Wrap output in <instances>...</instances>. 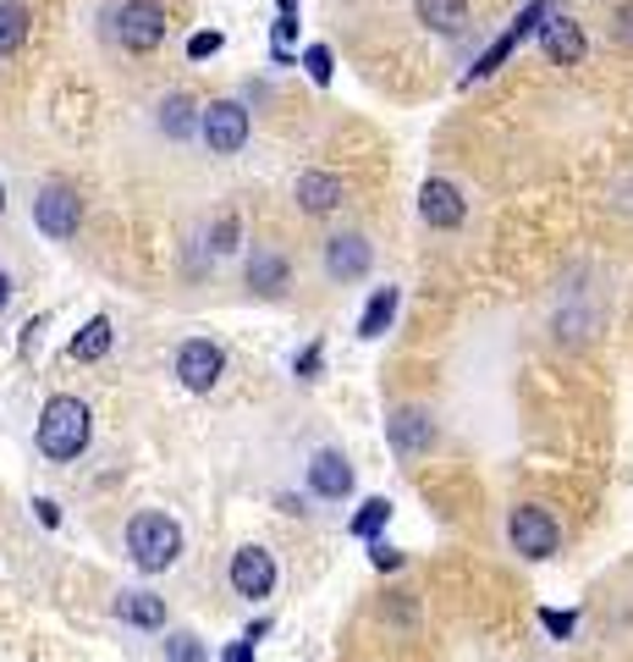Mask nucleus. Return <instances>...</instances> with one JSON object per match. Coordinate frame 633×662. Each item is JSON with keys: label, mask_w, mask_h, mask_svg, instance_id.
Segmentation results:
<instances>
[{"label": "nucleus", "mask_w": 633, "mask_h": 662, "mask_svg": "<svg viewBox=\"0 0 633 662\" xmlns=\"http://www.w3.org/2000/svg\"><path fill=\"white\" fill-rule=\"evenodd\" d=\"M397 304H402V287H375L370 293V304H364V315H358V338H364V343H381L386 338V331L397 326Z\"/></svg>", "instance_id": "19"}, {"label": "nucleus", "mask_w": 633, "mask_h": 662, "mask_svg": "<svg viewBox=\"0 0 633 662\" xmlns=\"http://www.w3.org/2000/svg\"><path fill=\"white\" fill-rule=\"evenodd\" d=\"M199 117H204V106H199L194 95H165V100L154 106V127H160L171 144L194 138V133H199Z\"/></svg>", "instance_id": "18"}, {"label": "nucleus", "mask_w": 633, "mask_h": 662, "mask_svg": "<svg viewBox=\"0 0 633 662\" xmlns=\"http://www.w3.org/2000/svg\"><path fill=\"white\" fill-rule=\"evenodd\" d=\"M160 651H165V662H210V646L194 629H165Z\"/></svg>", "instance_id": "25"}, {"label": "nucleus", "mask_w": 633, "mask_h": 662, "mask_svg": "<svg viewBox=\"0 0 633 662\" xmlns=\"http://www.w3.org/2000/svg\"><path fill=\"white\" fill-rule=\"evenodd\" d=\"M276 12H298V0H276Z\"/></svg>", "instance_id": "35"}, {"label": "nucleus", "mask_w": 633, "mask_h": 662, "mask_svg": "<svg viewBox=\"0 0 633 662\" xmlns=\"http://www.w3.org/2000/svg\"><path fill=\"white\" fill-rule=\"evenodd\" d=\"M221 45H226V34L204 28V34H194V39H188V56H194V61H210V56H221Z\"/></svg>", "instance_id": "28"}, {"label": "nucleus", "mask_w": 633, "mask_h": 662, "mask_svg": "<svg viewBox=\"0 0 633 662\" xmlns=\"http://www.w3.org/2000/svg\"><path fill=\"white\" fill-rule=\"evenodd\" d=\"M221 662H259V657H253V640H248V635H243V640H232V646L221 651Z\"/></svg>", "instance_id": "32"}, {"label": "nucleus", "mask_w": 633, "mask_h": 662, "mask_svg": "<svg viewBox=\"0 0 633 662\" xmlns=\"http://www.w3.org/2000/svg\"><path fill=\"white\" fill-rule=\"evenodd\" d=\"M551 12H557L551 0H529V7H523V12L512 17V28H507V34H501V39H496V45H491V50H485V56L474 61L469 83H474V77H491V72H496V66H501V61H507V56H512V50L523 45V39H534V34H539V23H546Z\"/></svg>", "instance_id": "13"}, {"label": "nucleus", "mask_w": 633, "mask_h": 662, "mask_svg": "<svg viewBox=\"0 0 633 662\" xmlns=\"http://www.w3.org/2000/svg\"><path fill=\"white\" fill-rule=\"evenodd\" d=\"M111 618L127 624V629H149V635H165V629H171V624H165V597H154V591H144V586H122V591L111 597Z\"/></svg>", "instance_id": "16"}, {"label": "nucleus", "mask_w": 633, "mask_h": 662, "mask_svg": "<svg viewBox=\"0 0 633 662\" xmlns=\"http://www.w3.org/2000/svg\"><path fill=\"white\" fill-rule=\"evenodd\" d=\"M276 579H282V568H276V552H270L264 541H243V547L232 552V563H226V586H232V597H243V602L276 597Z\"/></svg>", "instance_id": "6"}, {"label": "nucleus", "mask_w": 633, "mask_h": 662, "mask_svg": "<svg viewBox=\"0 0 633 662\" xmlns=\"http://www.w3.org/2000/svg\"><path fill=\"white\" fill-rule=\"evenodd\" d=\"M507 541H512V552H518V557L546 563V557H557V547H562V525H557V514H551V508H539V503H518V508L507 514Z\"/></svg>", "instance_id": "4"}, {"label": "nucleus", "mask_w": 633, "mask_h": 662, "mask_svg": "<svg viewBox=\"0 0 633 662\" xmlns=\"http://www.w3.org/2000/svg\"><path fill=\"white\" fill-rule=\"evenodd\" d=\"M392 508H397L392 497H370V503L352 514V525H347V530H352L358 541H381V530L392 525Z\"/></svg>", "instance_id": "23"}, {"label": "nucleus", "mask_w": 633, "mask_h": 662, "mask_svg": "<svg viewBox=\"0 0 633 662\" xmlns=\"http://www.w3.org/2000/svg\"><path fill=\"white\" fill-rule=\"evenodd\" d=\"M243 282H248V293H259V298H282V293L293 287V260L282 255V248L253 243L248 260H243Z\"/></svg>", "instance_id": "15"}, {"label": "nucleus", "mask_w": 633, "mask_h": 662, "mask_svg": "<svg viewBox=\"0 0 633 662\" xmlns=\"http://www.w3.org/2000/svg\"><path fill=\"white\" fill-rule=\"evenodd\" d=\"M34 226H39L50 243L77 237V226H83V194H77L72 183H45V188L34 194Z\"/></svg>", "instance_id": "11"}, {"label": "nucleus", "mask_w": 633, "mask_h": 662, "mask_svg": "<svg viewBox=\"0 0 633 662\" xmlns=\"http://www.w3.org/2000/svg\"><path fill=\"white\" fill-rule=\"evenodd\" d=\"M237 248H243V221H237V210H221L210 221V260H226Z\"/></svg>", "instance_id": "24"}, {"label": "nucleus", "mask_w": 633, "mask_h": 662, "mask_svg": "<svg viewBox=\"0 0 633 662\" xmlns=\"http://www.w3.org/2000/svg\"><path fill=\"white\" fill-rule=\"evenodd\" d=\"M293 205H298L303 216H336V210L347 205V183H342L336 172H298Z\"/></svg>", "instance_id": "17"}, {"label": "nucleus", "mask_w": 633, "mask_h": 662, "mask_svg": "<svg viewBox=\"0 0 633 662\" xmlns=\"http://www.w3.org/2000/svg\"><path fill=\"white\" fill-rule=\"evenodd\" d=\"M171 376L183 381V392L194 397H210L226 376V348L215 338H188V343H176V359H171Z\"/></svg>", "instance_id": "7"}, {"label": "nucleus", "mask_w": 633, "mask_h": 662, "mask_svg": "<svg viewBox=\"0 0 633 662\" xmlns=\"http://www.w3.org/2000/svg\"><path fill=\"white\" fill-rule=\"evenodd\" d=\"M539 50H546V61L551 66H584V56H589V34H584V23H573L568 12H551L546 23H539Z\"/></svg>", "instance_id": "14"}, {"label": "nucleus", "mask_w": 633, "mask_h": 662, "mask_svg": "<svg viewBox=\"0 0 633 662\" xmlns=\"http://www.w3.org/2000/svg\"><path fill=\"white\" fill-rule=\"evenodd\" d=\"M34 442L50 464H77L88 453V442H95V414H88V403L77 392H55L45 397L39 408V426H34Z\"/></svg>", "instance_id": "1"}, {"label": "nucleus", "mask_w": 633, "mask_h": 662, "mask_svg": "<svg viewBox=\"0 0 633 662\" xmlns=\"http://www.w3.org/2000/svg\"><path fill=\"white\" fill-rule=\"evenodd\" d=\"M320 359H325V348H320V343H309V348L293 359V370H298L303 381H314V376H320Z\"/></svg>", "instance_id": "29"}, {"label": "nucleus", "mask_w": 633, "mask_h": 662, "mask_svg": "<svg viewBox=\"0 0 633 662\" xmlns=\"http://www.w3.org/2000/svg\"><path fill=\"white\" fill-rule=\"evenodd\" d=\"M370 563H375V568H381V574H386V568H402V563H408V557H402V552H397V547H386V541H370Z\"/></svg>", "instance_id": "30"}, {"label": "nucleus", "mask_w": 633, "mask_h": 662, "mask_svg": "<svg viewBox=\"0 0 633 662\" xmlns=\"http://www.w3.org/2000/svg\"><path fill=\"white\" fill-rule=\"evenodd\" d=\"M539 624H546V629H551V635H557V640H568V635H573V624H579V618H573V613H539Z\"/></svg>", "instance_id": "31"}, {"label": "nucleus", "mask_w": 633, "mask_h": 662, "mask_svg": "<svg viewBox=\"0 0 633 662\" xmlns=\"http://www.w3.org/2000/svg\"><path fill=\"white\" fill-rule=\"evenodd\" d=\"M386 442L397 458H424L435 442H440V420H435V408L424 403H397L386 414Z\"/></svg>", "instance_id": "9"}, {"label": "nucleus", "mask_w": 633, "mask_h": 662, "mask_svg": "<svg viewBox=\"0 0 633 662\" xmlns=\"http://www.w3.org/2000/svg\"><path fill=\"white\" fill-rule=\"evenodd\" d=\"M111 343H116V326H111V315H95V320H83V331L72 338V359L77 365H100L105 354H111Z\"/></svg>", "instance_id": "21"}, {"label": "nucleus", "mask_w": 633, "mask_h": 662, "mask_svg": "<svg viewBox=\"0 0 633 662\" xmlns=\"http://www.w3.org/2000/svg\"><path fill=\"white\" fill-rule=\"evenodd\" d=\"M12 293H17V282H12V271H7V266H0V315H7Z\"/></svg>", "instance_id": "34"}, {"label": "nucleus", "mask_w": 633, "mask_h": 662, "mask_svg": "<svg viewBox=\"0 0 633 662\" xmlns=\"http://www.w3.org/2000/svg\"><path fill=\"white\" fill-rule=\"evenodd\" d=\"M303 486H309V497H320V503L342 508L347 497L358 491L352 458H347L342 448H314V453H309V464H303Z\"/></svg>", "instance_id": "10"}, {"label": "nucleus", "mask_w": 633, "mask_h": 662, "mask_svg": "<svg viewBox=\"0 0 633 662\" xmlns=\"http://www.w3.org/2000/svg\"><path fill=\"white\" fill-rule=\"evenodd\" d=\"M413 17L440 39H458L469 28V0H413Z\"/></svg>", "instance_id": "20"}, {"label": "nucleus", "mask_w": 633, "mask_h": 662, "mask_svg": "<svg viewBox=\"0 0 633 662\" xmlns=\"http://www.w3.org/2000/svg\"><path fill=\"white\" fill-rule=\"evenodd\" d=\"M171 34V12L160 7V0H122V7L111 12V39L133 56H154Z\"/></svg>", "instance_id": "3"}, {"label": "nucleus", "mask_w": 633, "mask_h": 662, "mask_svg": "<svg viewBox=\"0 0 633 662\" xmlns=\"http://www.w3.org/2000/svg\"><path fill=\"white\" fill-rule=\"evenodd\" d=\"M303 72L320 83V89H331V77H336V56H331V45H309V50H303Z\"/></svg>", "instance_id": "26"}, {"label": "nucleus", "mask_w": 633, "mask_h": 662, "mask_svg": "<svg viewBox=\"0 0 633 662\" xmlns=\"http://www.w3.org/2000/svg\"><path fill=\"white\" fill-rule=\"evenodd\" d=\"M0 216H7V183H0Z\"/></svg>", "instance_id": "36"}, {"label": "nucleus", "mask_w": 633, "mask_h": 662, "mask_svg": "<svg viewBox=\"0 0 633 662\" xmlns=\"http://www.w3.org/2000/svg\"><path fill=\"white\" fill-rule=\"evenodd\" d=\"M419 221H424L430 232H458V226L469 221L463 188L451 183V177H424V188H419Z\"/></svg>", "instance_id": "12"}, {"label": "nucleus", "mask_w": 633, "mask_h": 662, "mask_svg": "<svg viewBox=\"0 0 633 662\" xmlns=\"http://www.w3.org/2000/svg\"><path fill=\"white\" fill-rule=\"evenodd\" d=\"M375 271V243L364 232H331L320 243V277L331 287H352Z\"/></svg>", "instance_id": "5"}, {"label": "nucleus", "mask_w": 633, "mask_h": 662, "mask_svg": "<svg viewBox=\"0 0 633 662\" xmlns=\"http://www.w3.org/2000/svg\"><path fill=\"white\" fill-rule=\"evenodd\" d=\"M34 514H39V525H45V530H55V525H61V508L50 503V497H34Z\"/></svg>", "instance_id": "33"}, {"label": "nucleus", "mask_w": 633, "mask_h": 662, "mask_svg": "<svg viewBox=\"0 0 633 662\" xmlns=\"http://www.w3.org/2000/svg\"><path fill=\"white\" fill-rule=\"evenodd\" d=\"M611 45L617 50H633V0H622V7L611 12Z\"/></svg>", "instance_id": "27"}, {"label": "nucleus", "mask_w": 633, "mask_h": 662, "mask_svg": "<svg viewBox=\"0 0 633 662\" xmlns=\"http://www.w3.org/2000/svg\"><path fill=\"white\" fill-rule=\"evenodd\" d=\"M199 138H204V149L221 155V160H226V155H243L248 138H253L248 106H243V100H210L204 117H199Z\"/></svg>", "instance_id": "8"}, {"label": "nucleus", "mask_w": 633, "mask_h": 662, "mask_svg": "<svg viewBox=\"0 0 633 662\" xmlns=\"http://www.w3.org/2000/svg\"><path fill=\"white\" fill-rule=\"evenodd\" d=\"M183 552H188V536L165 508H138L127 519V557L138 574H165L183 563Z\"/></svg>", "instance_id": "2"}, {"label": "nucleus", "mask_w": 633, "mask_h": 662, "mask_svg": "<svg viewBox=\"0 0 633 662\" xmlns=\"http://www.w3.org/2000/svg\"><path fill=\"white\" fill-rule=\"evenodd\" d=\"M34 34V12L23 0H0V56H17Z\"/></svg>", "instance_id": "22"}]
</instances>
